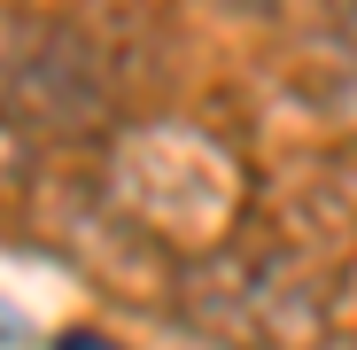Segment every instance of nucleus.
I'll use <instances>...</instances> for the list:
<instances>
[{
    "mask_svg": "<svg viewBox=\"0 0 357 350\" xmlns=\"http://www.w3.org/2000/svg\"><path fill=\"white\" fill-rule=\"evenodd\" d=\"M116 203L132 218H148L171 242H218L241 210V171L225 163L218 140L187 133V125H155V133H132L116 148Z\"/></svg>",
    "mask_w": 357,
    "mask_h": 350,
    "instance_id": "1",
    "label": "nucleus"
}]
</instances>
